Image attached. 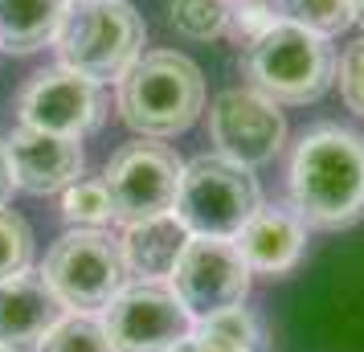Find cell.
I'll list each match as a JSON object with an SVG mask.
<instances>
[{
  "mask_svg": "<svg viewBox=\"0 0 364 352\" xmlns=\"http://www.w3.org/2000/svg\"><path fill=\"white\" fill-rule=\"evenodd\" d=\"M37 352H115L111 336L102 328V316L95 311H66L50 328Z\"/></svg>",
  "mask_w": 364,
  "mask_h": 352,
  "instance_id": "e0dca14e",
  "label": "cell"
},
{
  "mask_svg": "<svg viewBox=\"0 0 364 352\" xmlns=\"http://www.w3.org/2000/svg\"><path fill=\"white\" fill-rule=\"evenodd\" d=\"M41 279L53 287V295L62 299L66 311H99L127 283L119 238H111L107 230L74 225L50 246Z\"/></svg>",
  "mask_w": 364,
  "mask_h": 352,
  "instance_id": "8992f818",
  "label": "cell"
},
{
  "mask_svg": "<svg viewBox=\"0 0 364 352\" xmlns=\"http://www.w3.org/2000/svg\"><path fill=\"white\" fill-rule=\"evenodd\" d=\"M336 78H340V99H344V107L352 115L364 119V37H356V41L340 53Z\"/></svg>",
  "mask_w": 364,
  "mask_h": 352,
  "instance_id": "7402d4cb",
  "label": "cell"
},
{
  "mask_svg": "<svg viewBox=\"0 0 364 352\" xmlns=\"http://www.w3.org/2000/svg\"><path fill=\"white\" fill-rule=\"evenodd\" d=\"M242 70H246L250 90H258L274 107H303L331 90L336 50L328 46V37L279 17L262 37H254L246 46Z\"/></svg>",
  "mask_w": 364,
  "mask_h": 352,
  "instance_id": "7a4b0ae2",
  "label": "cell"
},
{
  "mask_svg": "<svg viewBox=\"0 0 364 352\" xmlns=\"http://www.w3.org/2000/svg\"><path fill=\"white\" fill-rule=\"evenodd\" d=\"M230 4H242V0H230Z\"/></svg>",
  "mask_w": 364,
  "mask_h": 352,
  "instance_id": "4316f807",
  "label": "cell"
},
{
  "mask_svg": "<svg viewBox=\"0 0 364 352\" xmlns=\"http://www.w3.org/2000/svg\"><path fill=\"white\" fill-rule=\"evenodd\" d=\"M274 21L279 17L270 13L266 0H242V4H230V29H225V33H233L242 46H250V41L262 37Z\"/></svg>",
  "mask_w": 364,
  "mask_h": 352,
  "instance_id": "cb8c5ba5",
  "label": "cell"
},
{
  "mask_svg": "<svg viewBox=\"0 0 364 352\" xmlns=\"http://www.w3.org/2000/svg\"><path fill=\"white\" fill-rule=\"evenodd\" d=\"M168 21L188 41H213L230 29V0H172Z\"/></svg>",
  "mask_w": 364,
  "mask_h": 352,
  "instance_id": "ac0fdd59",
  "label": "cell"
},
{
  "mask_svg": "<svg viewBox=\"0 0 364 352\" xmlns=\"http://www.w3.org/2000/svg\"><path fill=\"white\" fill-rule=\"evenodd\" d=\"M168 352H254V348L242 344V340H233L230 332H221V328L209 324V319H197V324H193V332L181 336Z\"/></svg>",
  "mask_w": 364,
  "mask_h": 352,
  "instance_id": "603a6c76",
  "label": "cell"
},
{
  "mask_svg": "<svg viewBox=\"0 0 364 352\" xmlns=\"http://www.w3.org/2000/svg\"><path fill=\"white\" fill-rule=\"evenodd\" d=\"M291 213L307 230H348L364 218V135L319 123L299 135L287 168Z\"/></svg>",
  "mask_w": 364,
  "mask_h": 352,
  "instance_id": "6da1fadb",
  "label": "cell"
},
{
  "mask_svg": "<svg viewBox=\"0 0 364 352\" xmlns=\"http://www.w3.org/2000/svg\"><path fill=\"white\" fill-rule=\"evenodd\" d=\"M172 291L193 311V319H205L213 311L237 307L250 295V267L233 238H200L193 234L184 242L176 267L168 274Z\"/></svg>",
  "mask_w": 364,
  "mask_h": 352,
  "instance_id": "9c48e42d",
  "label": "cell"
},
{
  "mask_svg": "<svg viewBox=\"0 0 364 352\" xmlns=\"http://www.w3.org/2000/svg\"><path fill=\"white\" fill-rule=\"evenodd\" d=\"M53 50L58 66L95 82H119L144 53V21L127 0H66Z\"/></svg>",
  "mask_w": 364,
  "mask_h": 352,
  "instance_id": "277c9868",
  "label": "cell"
},
{
  "mask_svg": "<svg viewBox=\"0 0 364 352\" xmlns=\"http://www.w3.org/2000/svg\"><path fill=\"white\" fill-rule=\"evenodd\" d=\"M209 139L217 156L242 168H262L287 144V119L258 90H221L209 107Z\"/></svg>",
  "mask_w": 364,
  "mask_h": 352,
  "instance_id": "8fae6325",
  "label": "cell"
},
{
  "mask_svg": "<svg viewBox=\"0 0 364 352\" xmlns=\"http://www.w3.org/2000/svg\"><path fill=\"white\" fill-rule=\"evenodd\" d=\"M62 213L70 225H86V230H102L111 221V197L102 181H74L62 188Z\"/></svg>",
  "mask_w": 364,
  "mask_h": 352,
  "instance_id": "ffe728a7",
  "label": "cell"
},
{
  "mask_svg": "<svg viewBox=\"0 0 364 352\" xmlns=\"http://www.w3.org/2000/svg\"><path fill=\"white\" fill-rule=\"evenodd\" d=\"M29 262H33L29 221L13 213V209H0V279H13L21 270H29Z\"/></svg>",
  "mask_w": 364,
  "mask_h": 352,
  "instance_id": "44dd1931",
  "label": "cell"
},
{
  "mask_svg": "<svg viewBox=\"0 0 364 352\" xmlns=\"http://www.w3.org/2000/svg\"><path fill=\"white\" fill-rule=\"evenodd\" d=\"M184 164L164 144H123L102 168V188L111 197V221L135 225V221L160 218L176 209Z\"/></svg>",
  "mask_w": 364,
  "mask_h": 352,
  "instance_id": "52a82bcc",
  "label": "cell"
},
{
  "mask_svg": "<svg viewBox=\"0 0 364 352\" xmlns=\"http://www.w3.org/2000/svg\"><path fill=\"white\" fill-rule=\"evenodd\" d=\"M66 0H0V50L33 53L58 33Z\"/></svg>",
  "mask_w": 364,
  "mask_h": 352,
  "instance_id": "2e32d148",
  "label": "cell"
},
{
  "mask_svg": "<svg viewBox=\"0 0 364 352\" xmlns=\"http://www.w3.org/2000/svg\"><path fill=\"white\" fill-rule=\"evenodd\" d=\"M282 21H295L319 37H336L352 25V0H279Z\"/></svg>",
  "mask_w": 364,
  "mask_h": 352,
  "instance_id": "d6986e66",
  "label": "cell"
},
{
  "mask_svg": "<svg viewBox=\"0 0 364 352\" xmlns=\"http://www.w3.org/2000/svg\"><path fill=\"white\" fill-rule=\"evenodd\" d=\"M0 352H4V348H0Z\"/></svg>",
  "mask_w": 364,
  "mask_h": 352,
  "instance_id": "83f0119b",
  "label": "cell"
},
{
  "mask_svg": "<svg viewBox=\"0 0 364 352\" xmlns=\"http://www.w3.org/2000/svg\"><path fill=\"white\" fill-rule=\"evenodd\" d=\"M17 115L25 127L66 135V139H82V135L102 127L107 99H102V86L95 78L74 74L66 66H50L41 74H33V82L21 90Z\"/></svg>",
  "mask_w": 364,
  "mask_h": 352,
  "instance_id": "30bf717a",
  "label": "cell"
},
{
  "mask_svg": "<svg viewBox=\"0 0 364 352\" xmlns=\"http://www.w3.org/2000/svg\"><path fill=\"white\" fill-rule=\"evenodd\" d=\"M233 246L242 250L250 274L279 279V274L299 267V258L307 250V225H303L291 209L258 205V209L250 213L246 225L233 234Z\"/></svg>",
  "mask_w": 364,
  "mask_h": 352,
  "instance_id": "5bb4252c",
  "label": "cell"
},
{
  "mask_svg": "<svg viewBox=\"0 0 364 352\" xmlns=\"http://www.w3.org/2000/svg\"><path fill=\"white\" fill-rule=\"evenodd\" d=\"M200 107H205V78L197 62L176 50L139 53V62L119 78V115L132 132L148 139L188 132Z\"/></svg>",
  "mask_w": 364,
  "mask_h": 352,
  "instance_id": "3957f363",
  "label": "cell"
},
{
  "mask_svg": "<svg viewBox=\"0 0 364 352\" xmlns=\"http://www.w3.org/2000/svg\"><path fill=\"white\" fill-rule=\"evenodd\" d=\"M4 148H9V164H13V185L33 193V197L62 193L66 185H74L82 176L86 164L78 139L37 132V127H25V123L4 135Z\"/></svg>",
  "mask_w": 364,
  "mask_h": 352,
  "instance_id": "7c38bea8",
  "label": "cell"
},
{
  "mask_svg": "<svg viewBox=\"0 0 364 352\" xmlns=\"http://www.w3.org/2000/svg\"><path fill=\"white\" fill-rule=\"evenodd\" d=\"M188 238L193 234L181 225L176 213H160V218H148V221L127 225V234L119 238V250H123L127 274L168 283V274H172V267H176V258H181V250H184Z\"/></svg>",
  "mask_w": 364,
  "mask_h": 352,
  "instance_id": "9a60e30c",
  "label": "cell"
},
{
  "mask_svg": "<svg viewBox=\"0 0 364 352\" xmlns=\"http://www.w3.org/2000/svg\"><path fill=\"white\" fill-rule=\"evenodd\" d=\"M193 311L181 303L172 283L135 279L115 291V299L102 307V328L115 352H168L181 336L193 332Z\"/></svg>",
  "mask_w": 364,
  "mask_h": 352,
  "instance_id": "ba28073f",
  "label": "cell"
},
{
  "mask_svg": "<svg viewBox=\"0 0 364 352\" xmlns=\"http://www.w3.org/2000/svg\"><path fill=\"white\" fill-rule=\"evenodd\" d=\"M352 17H356V21L364 25V0H352Z\"/></svg>",
  "mask_w": 364,
  "mask_h": 352,
  "instance_id": "484cf974",
  "label": "cell"
},
{
  "mask_svg": "<svg viewBox=\"0 0 364 352\" xmlns=\"http://www.w3.org/2000/svg\"><path fill=\"white\" fill-rule=\"evenodd\" d=\"M13 164H9V148H4V135H0V209L9 205V197H13Z\"/></svg>",
  "mask_w": 364,
  "mask_h": 352,
  "instance_id": "d4e9b609",
  "label": "cell"
},
{
  "mask_svg": "<svg viewBox=\"0 0 364 352\" xmlns=\"http://www.w3.org/2000/svg\"><path fill=\"white\" fill-rule=\"evenodd\" d=\"M62 316L66 307L41 279V270H21L13 279H0V348L4 352H37Z\"/></svg>",
  "mask_w": 364,
  "mask_h": 352,
  "instance_id": "4fadbf2b",
  "label": "cell"
},
{
  "mask_svg": "<svg viewBox=\"0 0 364 352\" xmlns=\"http://www.w3.org/2000/svg\"><path fill=\"white\" fill-rule=\"evenodd\" d=\"M262 205L254 172L233 164L225 156H197L181 172L176 193V218L188 234L200 238H233Z\"/></svg>",
  "mask_w": 364,
  "mask_h": 352,
  "instance_id": "5b68a950",
  "label": "cell"
}]
</instances>
